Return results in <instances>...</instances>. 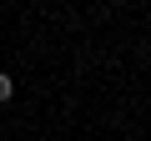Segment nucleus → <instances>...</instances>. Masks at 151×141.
<instances>
[{
    "label": "nucleus",
    "instance_id": "f257e3e1",
    "mask_svg": "<svg viewBox=\"0 0 151 141\" xmlns=\"http://www.w3.org/2000/svg\"><path fill=\"white\" fill-rule=\"evenodd\" d=\"M15 96V81H10V70H0V101H10Z\"/></svg>",
    "mask_w": 151,
    "mask_h": 141
}]
</instances>
